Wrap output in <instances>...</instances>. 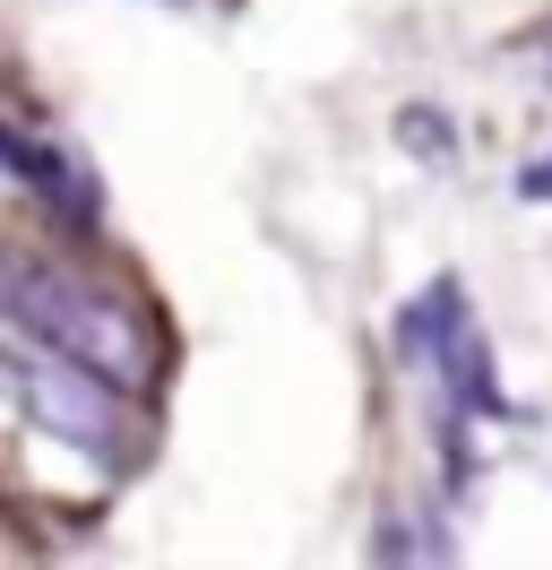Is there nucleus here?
Returning a JSON list of instances; mask_svg holds the SVG:
<instances>
[{
    "instance_id": "39448f33",
    "label": "nucleus",
    "mask_w": 552,
    "mask_h": 570,
    "mask_svg": "<svg viewBox=\"0 0 552 570\" xmlns=\"http://www.w3.org/2000/svg\"><path fill=\"white\" fill-rule=\"evenodd\" d=\"M0 190H18V181H9V156H0Z\"/></svg>"
},
{
    "instance_id": "f257e3e1",
    "label": "nucleus",
    "mask_w": 552,
    "mask_h": 570,
    "mask_svg": "<svg viewBox=\"0 0 552 570\" xmlns=\"http://www.w3.org/2000/svg\"><path fill=\"white\" fill-rule=\"evenodd\" d=\"M0 328L52 346L61 363L112 381L121 397H138L156 381V363H165L156 321L121 285L87 277V268H61V259H34V250H0Z\"/></svg>"
},
{
    "instance_id": "f03ea898",
    "label": "nucleus",
    "mask_w": 552,
    "mask_h": 570,
    "mask_svg": "<svg viewBox=\"0 0 552 570\" xmlns=\"http://www.w3.org/2000/svg\"><path fill=\"white\" fill-rule=\"evenodd\" d=\"M397 147L423 156V165H441V156H448V121L432 105H406V112H397Z\"/></svg>"
},
{
    "instance_id": "423d86ee",
    "label": "nucleus",
    "mask_w": 552,
    "mask_h": 570,
    "mask_svg": "<svg viewBox=\"0 0 552 570\" xmlns=\"http://www.w3.org/2000/svg\"><path fill=\"white\" fill-rule=\"evenodd\" d=\"M544 43H552V36H544Z\"/></svg>"
},
{
    "instance_id": "20e7f679",
    "label": "nucleus",
    "mask_w": 552,
    "mask_h": 570,
    "mask_svg": "<svg viewBox=\"0 0 552 570\" xmlns=\"http://www.w3.org/2000/svg\"><path fill=\"white\" fill-rule=\"evenodd\" d=\"M379 570H414V562H406V544H397V528L379 535Z\"/></svg>"
},
{
    "instance_id": "7ed1b4c3",
    "label": "nucleus",
    "mask_w": 552,
    "mask_h": 570,
    "mask_svg": "<svg viewBox=\"0 0 552 570\" xmlns=\"http://www.w3.org/2000/svg\"><path fill=\"white\" fill-rule=\"evenodd\" d=\"M518 199H552V156H526V165H518Z\"/></svg>"
}]
</instances>
